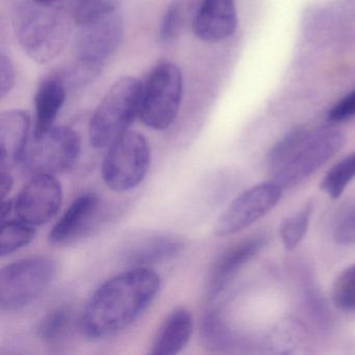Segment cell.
I'll list each match as a JSON object with an SVG mask.
<instances>
[{"instance_id":"cell-1","label":"cell","mask_w":355,"mask_h":355,"mask_svg":"<svg viewBox=\"0 0 355 355\" xmlns=\"http://www.w3.org/2000/svg\"><path fill=\"white\" fill-rule=\"evenodd\" d=\"M162 280L151 268H130L103 282L85 305L80 327L92 340L123 331L137 321L161 291Z\"/></svg>"},{"instance_id":"cell-2","label":"cell","mask_w":355,"mask_h":355,"mask_svg":"<svg viewBox=\"0 0 355 355\" xmlns=\"http://www.w3.org/2000/svg\"><path fill=\"white\" fill-rule=\"evenodd\" d=\"M345 137L336 128H297L282 137L267 157L268 171L282 189L301 184L343 148Z\"/></svg>"},{"instance_id":"cell-3","label":"cell","mask_w":355,"mask_h":355,"mask_svg":"<svg viewBox=\"0 0 355 355\" xmlns=\"http://www.w3.org/2000/svg\"><path fill=\"white\" fill-rule=\"evenodd\" d=\"M18 11L16 36L28 58L39 64L49 63L65 49L71 34L69 18L53 6L33 0Z\"/></svg>"},{"instance_id":"cell-4","label":"cell","mask_w":355,"mask_h":355,"mask_svg":"<svg viewBox=\"0 0 355 355\" xmlns=\"http://www.w3.org/2000/svg\"><path fill=\"white\" fill-rule=\"evenodd\" d=\"M142 86L137 78L123 76L105 93L89 124V140L95 149L109 148L130 132L140 114Z\"/></svg>"},{"instance_id":"cell-5","label":"cell","mask_w":355,"mask_h":355,"mask_svg":"<svg viewBox=\"0 0 355 355\" xmlns=\"http://www.w3.org/2000/svg\"><path fill=\"white\" fill-rule=\"evenodd\" d=\"M57 261L35 255L13 261L0 272V307L16 311L34 302L47 290L57 275Z\"/></svg>"},{"instance_id":"cell-6","label":"cell","mask_w":355,"mask_h":355,"mask_svg":"<svg viewBox=\"0 0 355 355\" xmlns=\"http://www.w3.org/2000/svg\"><path fill=\"white\" fill-rule=\"evenodd\" d=\"M182 76L172 63L153 68L142 86L139 117L155 130L169 128L178 118L182 98Z\"/></svg>"},{"instance_id":"cell-7","label":"cell","mask_w":355,"mask_h":355,"mask_svg":"<svg viewBox=\"0 0 355 355\" xmlns=\"http://www.w3.org/2000/svg\"><path fill=\"white\" fill-rule=\"evenodd\" d=\"M148 141L140 132H128L107 148L101 165V176L114 192L134 190L146 178L150 167Z\"/></svg>"},{"instance_id":"cell-8","label":"cell","mask_w":355,"mask_h":355,"mask_svg":"<svg viewBox=\"0 0 355 355\" xmlns=\"http://www.w3.org/2000/svg\"><path fill=\"white\" fill-rule=\"evenodd\" d=\"M82 141L76 130L53 126L40 137H33L22 167L32 175H53L69 171L80 157Z\"/></svg>"},{"instance_id":"cell-9","label":"cell","mask_w":355,"mask_h":355,"mask_svg":"<svg viewBox=\"0 0 355 355\" xmlns=\"http://www.w3.org/2000/svg\"><path fill=\"white\" fill-rule=\"evenodd\" d=\"M284 189L276 182L257 184L239 195L220 215L214 232L230 236L246 230L273 211L282 199Z\"/></svg>"},{"instance_id":"cell-10","label":"cell","mask_w":355,"mask_h":355,"mask_svg":"<svg viewBox=\"0 0 355 355\" xmlns=\"http://www.w3.org/2000/svg\"><path fill=\"white\" fill-rule=\"evenodd\" d=\"M80 28L74 43L76 62L103 71L105 61L117 51L123 39L121 13L116 10Z\"/></svg>"},{"instance_id":"cell-11","label":"cell","mask_w":355,"mask_h":355,"mask_svg":"<svg viewBox=\"0 0 355 355\" xmlns=\"http://www.w3.org/2000/svg\"><path fill=\"white\" fill-rule=\"evenodd\" d=\"M63 203V189L53 175H33L15 200L19 220L33 226L44 225L53 219Z\"/></svg>"},{"instance_id":"cell-12","label":"cell","mask_w":355,"mask_h":355,"mask_svg":"<svg viewBox=\"0 0 355 355\" xmlns=\"http://www.w3.org/2000/svg\"><path fill=\"white\" fill-rule=\"evenodd\" d=\"M184 246V239L171 232H137L123 243L120 257L128 267L151 268L178 257Z\"/></svg>"},{"instance_id":"cell-13","label":"cell","mask_w":355,"mask_h":355,"mask_svg":"<svg viewBox=\"0 0 355 355\" xmlns=\"http://www.w3.org/2000/svg\"><path fill=\"white\" fill-rule=\"evenodd\" d=\"M266 239L255 236L242 241L224 251L214 263L209 279L207 294L209 300L213 301L230 286L241 270L265 247Z\"/></svg>"},{"instance_id":"cell-14","label":"cell","mask_w":355,"mask_h":355,"mask_svg":"<svg viewBox=\"0 0 355 355\" xmlns=\"http://www.w3.org/2000/svg\"><path fill=\"white\" fill-rule=\"evenodd\" d=\"M236 28L234 0H202L193 21L195 36L205 42L225 40L236 33Z\"/></svg>"},{"instance_id":"cell-15","label":"cell","mask_w":355,"mask_h":355,"mask_svg":"<svg viewBox=\"0 0 355 355\" xmlns=\"http://www.w3.org/2000/svg\"><path fill=\"white\" fill-rule=\"evenodd\" d=\"M101 209L98 195L93 192L80 195L58 220L49 234V241L53 244L64 245L84 236L96 222Z\"/></svg>"},{"instance_id":"cell-16","label":"cell","mask_w":355,"mask_h":355,"mask_svg":"<svg viewBox=\"0 0 355 355\" xmlns=\"http://www.w3.org/2000/svg\"><path fill=\"white\" fill-rule=\"evenodd\" d=\"M31 118L21 110H9L0 115V169L21 165L30 144Z\"/></svg>"},{"instance_id":"cell-17","label":"cell","mask_w":355,"mask_h":355,"mask_svg":"<svg viewBox=\"0 0 355 355\" xmlns=\"http://www.w3.org/2000/svg\"><path fill=\"white\" fill-rule=\"evenodd\" d=\"M194 318L187 307L174 309L164 320L155 334L149 353L175 355L182 352L192 338Z\"/></svg>"},{"instance_id":"cell-18","label":"cell","mask_w":355,"mask_h":355,"mask_svg":"<svg viewBox=\"0 0 355 355\" xmlns=\"http://www.w3.org/2000/svg\"><path fill=\"white\" fill-rule=\"evenodd\" d=\"M67 87L59 76L45 78L35 95V128L33 137H40L53 128L65 103Z\"/></svg>"},{"instance_id":"cell-19","label":"cell","mask_w":355,"mask_h":355,"mask_svg":"<svg viewBox=\"0 0 355 355\" xmlns=\"http://www.w3.org/2000/svg\"><path fill=\"white\" fill-rule=\"evenodd\" d=\"M304 326L295 319L282 320L278 322L265 338L263 347L268 353L288 354L294 352L305 338Z\"/></svg>"},{"instance_id":"cell-20","label":"cell","mask_w":355,"mask_h":355,"mask_svg":"<svg viewBox=\"0 0 355 355\" xmlns=\"http://www.w3.org/2000/svg\"><path fill=\"white\" fill-rule=\"evenodd\" d=\"M200 336L203 346L213 352H225L234 345V336L219 309H207L201 320Z\"/></svg>"},{"instance_id":"cell-21","label":"cell","mask_w":355,"mask_h":355,"mask_svg":"<svg viewBox=\"0 0 355 355\" xmlns=\"http://www.w3.org/2000/svg\"><path fill=\"white\" fill-rule=\"evenodd\" d=\"M72 311L69 306H60L47 313L38 327V336L49 346H59L71 329Z\"/></svg>"},{"instance_id":"cell-22","label":"cell","mask_w":355,"mask_h":355,"mask_svg":"<svg viewBox=\"0 0 355 355\" xmlns=\"http://www.w3.org/2000/svg\"><path fill=\"white\" fill-rule=\"evenodd\" d=\"M353 180H355V150L338 162L325 174L320 188L332 199H338Z\"/></svg>"},{"instance_id":"cell-23","label":"cell","mask_w":355,"mask_h":355,"mask_svg":"<svg viewBox=\"0 0 355 355\" xmlns=\"http://www.w3.org/2000/svg\"><path fill=\"white\" fill-rule=\"evenodd\" d=\"M313 211V205L309 202L305 205V207H303L298 213L288 216L282 220L279 226V236L286 250H295L302 242L309 230Z\"/></svg>"},{"instance_id":"cell-24","label":"cell","mask_w":355,"mask_h":355,"mask_svg":"<svg viewBox=\"0 0 355 355\" xmlns=\"http://www.w3.org/2000/svg\"><path fill=\"white\" fill-rule=\"evenodd\" d=\"M36 236L34 226L26 222H1L0 228V257H5L24 247L28 246Z\"/></svg>"},{"instance_id":"cell-25","label":"cell","mask_w":355,"mask_h":355,"mask_svg":"<svg viewBox=\"0 0 355 355\" xmlns=\"http://www.w3.org/2000/svg\"><path fill=\"white\" fill-rule=\"evenodd\" d=\"M334 305L345 311L355 313V263L340 274L332 286Z\"/></svg>"},{"instance_id":"cell-26","label":"cell","mask_w":355,"mask_h":355,"mask_svg":"<svg viewBox=\"0 0 355 355\" xmlns=\"http://www.w3.org/2000/svg\"><path fill=\"white\" fill-rule=\"evenodd\" d=\"M120 0H76L73 19L78 26H85L118 10Z\"/></svg>"},{"instance_id":"cell-27","label":"cell","mask_w":355,"mask_h":355,"mask_svg":"<svg viewBox=\"0 0 355 355\" xmlns=\"http://www.w3.org/2000/svg\"><path fill=\"white\" fill-rule=\"evenodd\" d=\"M334 239L343 246L355 245V205L345 207L336 218Z\"/></svg>"},{"instance_id":"cell-28","label":"cell","mask_w":355,"mask_h":355,"mask_svg":"<svg viewBox=\"0 0 355 355\" xmlns=\"http://www.w3.org/2000/svg\"><path fill=\"white\" fill-rule=\"evenodd\" d=\"M182 5L178 0H174L168 6L162 19L159 28V39L167 43L173 40L182 28Z\"/></svg>"},{"instance_id":"cell-29","label":"cell","mask_w":355,"mask_h":355,"mask_svg":"<svg viewBox=\"0 0 355 355\" xmlns=\"http://www.w3.org/2000/svg\"><path fill=\"white\" fill-rule=\"evenodd\" d=\"M355 116V89L328 112V119L332 122H343Z\"/></svg>"},{"instance_id":"cell-30","label":"cell","mask_w":355,"mask_h":355,"mask_svg":"<svg viewBox=\"0 0 355 355\" xmlns=\"http://www.w3.org/2000/svg\"><path fill=\"white\" fill-rule=\"evenodd\" d=\"M15 67L5 53L0 57V98L7 97L15 86Z\"/></svg>"},{"instance_id":"cell-31","label":"cell","mask_w":355,"mask_h":355,"mask_svg":"<svg viewBox=\"0 0 355 355\" xmlns=\"http://www.w3.org/2000/svg\"><path fill=\"white\" fill-rule=\"evenodd\" d=\"M0 196L1 199H6V197L10 194L12 188H13L14 178L11 174V170L10 169H0Z\"/></svg>"},{"instance_id":"cell-32","label":"cell","mask_w":355,"mask_h":355,"mask_svg":"<svg viewBox=\"0 0 355 355\" xmlns=\"http://www.w3.org/2000/svg\"><path fill=\"white\" fill-rule=\"evenodd\" d=\"M15 209V202L13 200H3V205H1V211H0V220L1 222L6 221L8 217H9L11 211Z\"/></svg>"},{"instance_id":"cell-33","label":"cell","mask_w":355,"mask_h":355,"mask_svg":"<svg viewBox=\"0 0 355 355\" xmlns=\"http://www.w3.org/2000/svg\"><path fill=\"white\" fill-rule=\"evenodd\" d=\"M35 1L43 6H53L55 5L59 0H35Z\"/></svg>"}]
</instances>
